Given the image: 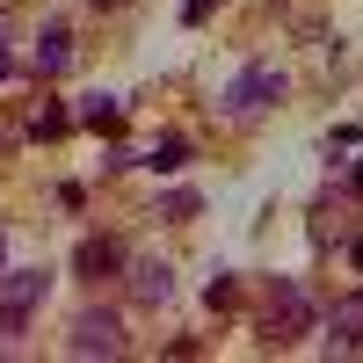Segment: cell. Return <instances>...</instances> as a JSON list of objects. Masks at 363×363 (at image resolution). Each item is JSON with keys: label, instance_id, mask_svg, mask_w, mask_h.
Instances as JSON below:
<instances>
[{"label": "cell", "instance_id": "8fae6325", "mask_svg": "<svg viewBox=\"0 0 363 363\" xmlns=\"http://www.w3.org/2000/svg\"><path fill=\"white\" fill-rule=\"evenodd\" d=\"M66 124H73V116L58 109V102H37V116H29V131H37V138H66Z\"/></svg>", "mask_w": 363, "mask_h": 363}, {"label": "cell", "instance_id": "52a82bcc", "mask_svg": "<svg viewBox=\"0 0 363 363\" xmlns=\"http://www.w3.org/2000/svg\"><path fill=\"white\" fill-rule=\"evenodd\" d=\"M131 298H138V306H167V298H174V269H167L160 255L131 262Z\"/></svg>", "mask_w": 363, "mask_h": 363}, {"label": "cell", "instance_id": "7c38bea8", "mask_svg": "<svg viewBox=\"0 0 363 363\" xmlns=\"http://www.w3.org/2000/svg\"><path fill=\"white\" fill-rule=\"evenodd\" d=\"M160 218H196V196H189V189H174V196L160 203Z\"/></svg>", "mask_w": 363, "mask_h": 363}, {"label": "cell", "instance_id": "2e32d148", "mask_svg": "<svg viewBox=\"0 0 363 363\" xmlns=\"http://www.w3.org/2000/svg\"><path fill=\"white\" fill-rule=\"evenodd\" d=\"M349 255H356V269H363V240H356V247H349Z\"/></svg>", "mask_w": 363, "mask_h": 363}, {"label": "cell", "instance_id": "9c48e42d", "mask_svg": "<svg viewBox=\"0 0 363 363\" xmlns=\"http://www.w3.org/2000/svg\"><path fill=\"white\" fill-rule=\"evenodd\" d=\"M80 124L87 131H116V124H124V102H116V95H87L80 102Z\"/></svg>", "mask_w": 363, "mask_h": 363}, {"label": "cell", "instance_id": "5bb4252c", "mask_svg": "<svg viewBox=\"0 0 363 363\" xmlns=\"http://www.w3.org/2000/svg\"><path fill=\"white\" fill-rule=\"evenodd\" d=\"M15 73V51H8V29H0V80Z\"/></svg>", "mask_w": 363, "mask_h": 363}, {"label": "cell", "instance_id": "4fadbf2b", "mask_svg": "<svg viewBox=\"0 0 363 363\" xmlns=\"http://www.w3.org/2000/svg\"><path fill=\"white\" fill-rule=\"evenodd\" d=\"M211 15V0H182V22H203Z\"/></svg>", "mask_w": 363, "mask_h": 363}, {"label": "cell", "instance_id": "5b68a950", "mask_svg": "<svg viewBox=\"0 0 363 363\" xmlns=\"http://www.w3.org/2000/svg\"><path fill=\"white\" fill-rule=\"evenodd\" d=\"M29 66H37V80H58L73 66V29L66 22H44V37H37V51H29Z\"/></svg>", "mask_w": 363, "mask_h": 363}, {"label": "cell", "instance_id": "30bf717a", "mask_svg": "<svg viewBox=\"0 0 363 363\" xmlns=\"http://www.w3.org/2000/svg\"><path fill=\"white\" fill-rule=\"evenodd\" d=\"M182 160H189V138H182V131H167V138L153 145V153H145V167H153V174H174Z\"/></svg>", "mask_w": 363, "mask_h": 363}, {"label": "cell", "instance_id": "9a60e30c", "mask_svg": "<svg viewBox=\"0 0 363 363\" xmlns=\"http://www.w3.org/2000/svg\"><path fill=\"white\" fill-rule=\"evenodd\" d=\"M0 269H8V233H0Z\"/></svg>", "mask_w": 363, "mask_h": 363}, {"label": "cell", "instance_id": "8992f818", "mask_svg": "<svg viewBox=\"0 0 363 363\" xmlns=\"http://www.w3.org/2000/svg\"><path fill=\"white\" fill-rule=\"evenodd\" d=\"M116 262H124V247H116L109 233H87L80 247H73V277H95L102 284V277H116Z\"/></svg>", "mask_w": 363, "mask_h": 363}, {"label": "cell", "instance_id": "7a4b0ae2", "mask_svg": "<svg viewBox=\"0 0 363 363\" xmlns=\"http://www.w3.org/2000/svg\"><path fill=\"white\" fill-rule=\"evenodd\" d=\"M269 102H284V73L269 66V58H262V66H240V73H233V87L218 95V109L233 116V124H247V116H262Z\"/></svg>", "mask_w": 363, "mask_h": 363}, {"label": "cell", "instance_id": "277c9868", "mask_svg": "<svg viewBox=\"0 0 363 363\" xmlns=\"http://www.w3.org/2000/svg\"><path fill=\"white\" fill-rule=\"evenodd\" d=\"M66 349L73 356H124V320H116V313H80Z\"/></svg>", "mask_w": 363, "mask_h": 363}, {"label": "cell", "instance_id": "e0dca14e", "mask_svg": "<svg viewBox=\"0 0 363 363\" xmlns=\"http://www.w3.org/2000/svg\"><path fill=\"white\" fill-rule=\"evenodd\" d=\"M102 8H116V0H102Z\"/></svg>", "mask_w": 363, "mask_h": 363}, {"label": "cell", "instance_id": "ba28073f", "mask_svg": "<svg viewBox=\"0 0 363 363\" xmlns=\"http://www.w3.org/2000/svg\"><path fill=\"white\" fill-rule=\"evenodd\" d=\"M327 342L335 349H363V291H349L335 313H327Z\"/></svg>", "mask_w": 363, "mask_h": 363}, {"label": "cell", "instance_id": "6da1fadb", "mask_svg": "<svg viewBox=\"0 0 363 363\" xmlns=\"http://www.w3.org/2000/svg\"><path fill=\"white\" fill-rule=\"evenodd\" d=\"M298 335H313V298H306V284L277 277V284H269V313H262V342L291 349Z\"/></svg>", "mask_w": 363, "mask_h": 363}, {"label": "cell", "instance_id": "3957f363", "mask_svg": "<svg viewBox=\"0 0 363 363\" xmlns=\"http://www.w3.org/2000/svg\"><path fill=\"white\" fill-rule=\"evenodd\" d=\"M44 291H51L44 269H0V335H22L29 313L44 306Z\"/></svg>", "mask_w": 363, "mask_h": 363}]
</instances>
